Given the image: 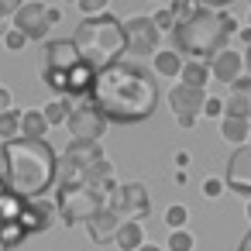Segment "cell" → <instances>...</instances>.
Returning a JSON list of instances; mask_svg holds the SVG:
<instances>
[{"mask_svg":"<svg viewBox=\"0 0 251 251\" xmlns=\"http://www.w3.org/2000/svg\"><path fill=\"white\" fill-rule=\"evenodd\" d=\"M25 237H28V230L21 227V220H0V248L4 251L18 248Z\"/></svg>","mask_w":251,"mask_h":251,"instance_id":"d4e9b609","label":"cell"},{"mask_svg":"<svg viewBox=\"0 0 251 251\" xmlns=\"http://www.w3.org/2000/svg\"><path fill=\"white\" fill-rule=\"evenodd\" d=\"M45 86H52L55 93H69V73H55V69H42Z\"/></svg>","mask_w":251,"mask_h":251,"instance_id":"f546056e","label":"cell"},{"mask_svg":"<svg viewBox=\"0 0 251 251\" xmlns=\"http://www.w3.org/2000/svg\"><path fill=\"white\" fill-rule=\"evenodd\" d=\"M25 4H28V0H0V18H7V14L14 18V14H18Z\"/></svg>","mask_w":251,"mask_h":251,"instance_id":"d590c367","label":"cell"},{"mask_svg":"<svg viewBox=\"0 0 251 251\" xmlns=\"http://www.w3.org/2000/svg\"><path fill=\"white\" fill-rule=\"evenodd\" d=\"M0 251H4V248H0Z\"/></svg>","mask_w":251,"mask_h":251,"instance_id":"c3c4849f","label":"cell"},{"mask_svg":"<svg viewBox=\"0 0 251 251\" xmlns=\"http://www.w3.org/2000/svg\"><path fill=\"white\" fill-rule=\"evenodd\" d=\"M55 217H59V206L42 196V200H28L18 220H21V227H25L28 234H42V230H49V227L55 224Z\"/></svg>","mask_w":251,"mask_h":251,"instance_id":"4fadbf2b","label":"cell"},{"mask_svg":"<svg viewBox=\"0 0 251 251\" xmlns=\"http://www.w3.org/2000/svg\"><path fill=\"white\" fill-rule=\"evenodd\" d=\"M224 114L227 117H251V93L230 86V93L224 97Z\"/></svg>","mask_w":251,"mask_h":251,"instance_id":"603a6c76","label":"cell"},{"mask_svg":"<svg viewBox=\"0 0 251 251\" xmlns=\"http://www.w3.org/2000/svg\"><path fill=\"white\" fill-rule=\"evenodd\" d=\"M244 25H248V28H251V7H248V21H244Z\"/></svg>","mask_w":251,"mask_h":251,"instance_id":"ee69618b","label":"cell"},{"mask_svg":"<svg viewBox=\"0 0 251 251\" xmlns=\"http://www.w3.org/2000/svg\"><path fill=\"white\" fill-rule=\"evenodd\" d=\"M21 114L25 110H7V114H0V141H14L21 138Z\"/></svg>","mask_w":251,"mask_h":251,"instance_id":"4316f807","label":"cell"},{"mask_svg":"<svg viewBox=\"0 0 251 251\" xmlns=\"http://www.w3.org/2000/svg\"><path fill=\"white\" fill-rule=\"evenodd\" d=\"M224 189H227V182H224V179H217V176L203 179V196H206V200H217Z\"/></svg>","mask_w":251,"mask_h":251,"instance_id":"836d02e7","label":"cell"},{"mask_svg":"<svg viewBox=\"0 0 251 251\" xmlns=\"http://www.w3.org/2000/svg\"><path fill=\"white\" fill-rule=\"evenodd\" d=\"M107 203H110V193L107 189H97V186H86V182L59 186L55 189V206H59V217H62L66 227L90 224Z\"/></svg>","mask_w":251,"mask_h":251,"instance_id":"5b68a950","label":"cell"},{"mask_svg":"<svg viewBox=\"0 0 251 251\" xmlns=\"http://www.w3.org/2000/svg\"><path fill=\"white\" fill-rule=\"evenodd\" d=\"M121 224H124V217H121V213L107 203V206H103V210H100L90 224H86V230H90V237H93L97 244H107V241H114V237H117Z\"/></svg>","mask_w":251,"mask_h":251,"instance_id":"2e32d148","label":"cell"},{"mask_svg":"<svg viewBox=\"0 0 251 251\" xmlns=\"http://www.w3.org/2000/svg\"><path fill=\"white\" fill-rule=\"evenodd\" d=\"M210 79H213V76H210V62H203V59H189V62L182 66V76H179V83L196 86V90H206Z\"/></svg>","mask_w":251,"mask_h":251,"instance_id":"7402d4cb","label":"cell"},{"mask_svg":"<svg viewBox=\"0 0 251 251\" xmlns=\"http://www.w3.org/2000/svg\"><path fill=\"white\" fill-rule=\"evenodd\" d=\"M241 31V25L227 14V11H210V7H196L189 18H182L172 31L176 52H186L189 59H203L210 62L217 52L230 49L227 42Z\"/></svg>","mask_w":251,"mask_h":251,"instance_id":"3957f363","label":"cell"},{"mask_svg":"<svg viewBox=\"0 0 251 251\" xmlns=\"http://www.w3.org/2000/svg\"><path fill=\"white\" fill-rule=\"evenodd\" d=\"M124 38H127V52L145 59V55H158L162 52V31L155 25L151 14H131L124 18Z\"/></svg>","mask_w":251,"mask_h":251,"instance_id":"52a82bcc","label":"cell"},{"mask_svg":"<svg viewBox=\"0 0 251 251\" xmlns=\"http://www.w3.org/2000/svg\"><path fill=\"white\" fill-rule=\"evenodd\" d=\"M196 248V237H193V230H172L169 234V241H165V251H193Z\"/></svg>","mask_w":251,"mask_h":251,"instance_id":"83f0119b","label":"cell"},{"mask_svg":"<svg viewBox=\"0 0 251 251\" xmlns=\"http://www.w3.org/2000/svg\"><path fill=\"white\" fill-rule=\"evenodd\" d=\"M237 38H241V42H244V45H248V49H251V28H248V25H244V28H241V31H237Z\"/></svg>","mask_w":251,"mask_h":251,"instance_id":"f35d334b","label":"cell"},{"mask_svg":"<svg viewBox=\"0 0 251 251\" xmlns=\"http://www.w3.org/2000/svg\"><path fill=\"white\" fill-rule=\"evenodd\" d=\"M110 206L124 217V220H145L151 213V196H148V186L145 182H121L114 193H110Z\"/></svg>","mask_w":251,"mask_h":251,"instance_id":"8fae6325","label":"cell"},{"mask_svg":"<svg viewBox=\"0 0 251 251\" xmlns=\"http://www.w3.org/2000/svg\"><path fill=\"white\" fill-rule=\"evenodd\" d=\"M90 100L110 124H138L158 110L162 90L155 73L145 69L141 62H114L97 73Z\"/></svg>","mask_w":251,"mask_h":251,"instance_id":"6da1fadb","label":"cell"},{"mask_svg":"<svg viewBox=\"0 0 251 251\" xmlns=\"http://www.w3.org/2000/svg\"><path fill=\"white\" fill-rule=\"evenodd\" d=\"M62 21V11L59 7H49V4H38V0H28V4L14 14V28L28 35V42H45L49 31Z\"/></svg>","mask_w":251,"mask_h":251,"instance_id":"ba28073f","label":"cell"},{"mask_svg":"<svg viewBox=\"0 0 251 251\" xmlns=\"http://www.w3.org/2000/svg\"><path fill=\"white\" fill-rule=\"evenodd\" d=\"M217 124H220V138L227 145H234V148L248 145V138H251V117H227L224 114Z\"/></svg>","mask_w":251,"mask_h":251,"instance_id":"e0dca14e","label":"cell"},{"mask_svg":"<svg viewBox=\"0 0 251 251\" xmlns=\"http://www.w3.org/2000/svg\"><path fill=\"white\" fill-rule=\"evenodd\" d=\"M14 107V97H11V90L7 86H0V114H7Z\"/></svg>","mask_w":251,"mask_h":251,"instance_id":"74e56055","label":"cell"},{"mask_svg":"<svg viewBox=\"0 0 251 251\" xmlns=\"http://www.w3.org/2000/svg\"><path fill=\"white\" fill-rule=\"evenodd\" d=\"M114 244L121 251H138L145 244V224L141 220H124L121 230H117V237H114Z\"/></svg>","mask_w":251,"mask_h":251,"instance_id":"44dd1931","label":"cell"},{"mask_svg":"<svg viewBox=\"0 0 251 251\" xmlns=\"http://www.w3.org/2000/svg\"><path fill=\"white\" fill-rule=\"evenodd\" d=\"M203 117L220 121V117H224V100H220V97H206V103H203Z\"/></svg>","mask_w":251,"mask_h":251,"instance_id":"e575fe53","label":"cell"},{"mask_svg":"<svg viewBox=\"0 0 251 251\" xmlns=\"http://www.w3.org/2000/svg\"><path fill=\"white\" fill-rule=\"evenodd\" d=\"M69 4H79V0H69Z\"/></svg>","mask_w":251,"mask_h":251,"instance_id":"f6af8a7d","label":"cell"},{"mask_svg":"<svg viewBox=\"0 0 251 251\" xmlns=\"http://www.w3.org/2000/svg\"><path fill=\"white\" fill-rule=\"evenodd\" d=\"M237 251H251V230L241 237V244H237Z\"/></svg>","mask_w":251,"mask_h":251,"instance_id":"ab89813d","label":"cell"},{"mask_svg":"<svg viewBox=\"0 0 251 251\" xmlns=\"http://www.w3.org/2000/svg\"><path fill=\"white\" fill-rule=\"evenodd\" d=\"M4 45H7L11 52H21V49L28 45V35L18 31V28H7V31H4Z\"/></svg>","mask_w":251,"mask_h":251,"instance_id":"d6a6232c","label":"cell"},{"mask_svg":"<svg viewBox=\"0 0 251 251\" xmlns=\"http://www.w3.org/2000/svg\"><path fill=\"white\" fill-rule=\"evenodd\" d=\"M248 145H251V138H248Z\"/></svg>","mask_w":251,"mask_h":251,"instance_id":"7dc6e473","label":"cell"},{"mask_svg":"<svg viewBox=\"0 0 251 251\" xmlns=\"http://www.w3.org/2000/svg\"><path fill=\"white\" fill-rule=\"evenodd\" d=\"M7 158V186L21 200H42L59 182V155L45 138H14L0 145Z\"/></svg>","mask_w":251,"mask_h":251,"instance_id":"7a4b0ae2","label":"cell"},{"mask_svg":"<svg viewBox=\"0 0 251 251\" xmlns=\"http://www.w3.org/2000/svg\"><path fill=\"white\" fill-rule=\"evenodd\" d=\"M186 220H189V210H186L182 203H172V206L165 210V224H169L172 230H182V227H186Z\"/></svg>","mask_w":251,"mask_h":251,"instance_id":"4dcf8cb0","label":"cell"},{"mask_svg":"<svg viewBox=\"0 0 251 251\" xmlns=\"http://www.w3.org/2000/svg\"><path fill=\"white\" fill-rule=\"evenodd\" d=\"M0 21H4V18H0ZM0 28H4V25H0Z\"/></svg>","mask_w":251,"mask_h":251,"instance_id":"bcb514c9","label":"cell"},{"mask_svg":"<svg viewBox=\"0 0 251 251\" xmlns=\"http://www.w3.org/2000/svg\"><path fill=\"white\" fill-rule=\"evenodd\" d=\"M93 79H97V69H93L90 62H79L76 69H69V93H66V97L86 100L90 90H93Z\"/></svg>","mask_w":251,"mask_h":251,"instance_id":"d6986e66","label":"cell"},{"mask_svg":"<svg viewBox=\"0 0 251 251\" xmlns=\"http://www.w3.org/2000/svg\"><path fill=\"white\" fill-rule=\"evenodd\" d=\"M107 124H110V121L100 114V107H97L90 97L79 100V103H73V114H69V121H66L73 141H100L103 131H107Z\"/></svg>","mask_w":251,"mask_h":251,"instance_id":"9c48e42d","label":"cell"},{"mask_svg":"<svg viewBox=\"0 0 251 251\" xmlns=\"http://www.w3.org/2000/svg\"><path fill=\"white\" fill-rule=\"evenodd\" d=\"M0 179H7V158H4V151H0Z\"/></svg>","mask_w":251,"mask_h":251,"instance_id":"60d3db41","label":"cell"},{"mask_svg":"<svg viewBox=\"0 0 251 251\" xmlns=\"http://www.w3.org/2000/svg\"><path fill=\"white\" fill-rule=\"evenodd\" d=\"M138 251H165V248H158V244H148V241H145V244H141Z\"/></svg>","mask_w":251,"mask_h":251,"instance_id":"b9f144b4","label":"cell"},{"mask_svg":"<svg viewBox=\"0 0 251 251\" xmlns=\"http://www.w3.org/2000/svg\"><path fill=\"white\" fill-rule=\"evenodd\" d=\"M169 110L176 114V124L179 127H196V121L203 117V103H206V90H196V86H186V83H176L169 90Z\"/></svg>","mask_w":251,"mask_h":251,"instance_id":"30bf717a","label":"cell"},{"mask_svg":"<svg viewBox=\"0 0 251 251\" xmlns=\"http://www.w3.org/2000/svg\"><path fill=\"white\" fill-rule=\"evenodd\" d=\"M103 158L100 141H69L66 151L59 155V182L55 186H76L83 182V172Z\"/></svg>","mask_w":251,"mask_h":251,"instance_id":"8992f818","label":"cell"},{"mask_svg":"<svg viewBox=\"0 0 251 251\" xmlns=\"http://www.w3.org/2000/svg\"><path fill=\"white\" fill-rule=\"evenodd\" d=\"M83 182H86V186H97V189L114 193V189H117V182H114V162L103 155L100 162H93V165L83 172Z\"/></svg>","mask_w":251,"mask_h":251,"instance_id":"ac0fdd59","label":"cell"},{"mask_svg":"<svg viewBox=\"0 0 251 251\" xmlns=\"http://www.w3.org/2000/svg\"><path fill=\"white\" fill-rule=\"evenodd\" d=\"M76 7L83 11V18H100V14L110 11V0H79Z\"/></svg>","mask_w":251,"mask_h":251,"instance_id":"1f68e13d","label":"cell"},{"mask_svg":"<svg viewBox=\"0 0 251 251\" xmlns=\"http://www.w3.org/2000/svg\"><path fill=\"white\" fill-rule=\"evenodd\" d=\"M151 18H155V25H158V31H162V35H165V31H176V25H179L176 11H172L169 4H165V7H158V11H155Z\"/></svg>","mask_w":251,"mask_h":251,"instance_id":"f1b7e54d","label":"cell"},{"mask_svg":"<svg viewBox=\"0 0 251 251\" xmlns=\"http://www.w3.org/2000/svg\"><path fill=\"white\" fill-rule=\"evenodd\" d=\"M182 55L179 52H158L155 59H151V73H155V79H179L182 76Z\"/></svg>","mask_w":251,"mask_h":251,"instance_id":"ffe728a7","label":"cell"},{"mask_svg":"<svg viewBox=\"0 0 251 251\" xmlns=\"http://www.w3.org/2000/svg\"><path fill=\"white\" fill-rule=\"evenodd\" d=\"M83 62L79 49L73 38H55V42H45V69H55V73H69Z\"/></svg>","mask_w":251,"mask_h":251,"instance_id":"5bb4252c","label":"cell"},{"mask_svg":"<svg viewBox=\"0 0 251 251\" xmlns=\"http://www.w3.org/2000/svg\"><path fill=\"white\" fill-rule=\"evenodd\" d=\"M83 62H90L97 73L121 62V55L127 52V38H124V21H117L114 14H100V18H83L76 25L73 35Z\"/></svg>","mask_w":251,"mask_h":251,"instance_id":"277c9868","label":"cell"},{"mask_svg":"<svg viewBox=\"0 0 251 251\" xmlns=\"http://www.w3.org/2000/svg\"><path fill=\"white\" fill-rule=\"evenodd\" d=\"M230 4H234V0H196V7H210V11H224Z\"/></svg>","mask_w":251,"mask_h":251,"instance_id":"8d00e7d4","label":"cell"},{"mask_svg":"<svg viewBox=\"0 0 251 251\" xmlns=\"http://www.w3.org/2000/svg\"><path fill=\"white\" fill-rule=\"evenodd\" d=\"M210 76L220 79V83H227V86H234V83L244 76V52H237V49L217 52V55L210 59Z\"/></svg>","mask_w":251,"mask_h":251,"instance_id":"9a60e30c","label":"cell"},{"mask_svg":"<svg viewBox=\"0 0 251 251\" xmlns=\"http://www.w3.org/2000/svg\"><path fill=\"white\" fill-rule=\"evenodd\" d=\"M49 134V121L42 110H25L21 114V138H45Z\"/></svg>","mask_w":251,"mask_h":251,"instance_id":"cb8c5ba5","label":"cell"},{"mask_svg":"<svg viewBox=\"0 0 251 251\" xmlns=\"http://www.w3.org/2000/svg\"><path fill=\"white\" fill-rule=\"evenodd\" d=\"M224 182H227V189H234L237 196L251 200V145H241V148L230 151Z\"/></svg>","mask_w":251,"mask_h":251,"instance_id":"7c38bea8","label":"cell"},{"mask_svg":"<svg viewBox=\"0 0 251 251\" xmlns=\"http://www.w3.org/2000/svg\"><path fill=\"white\" fill-rule=\"evenodd\" d=\"M244 217H248V224H251V200H248V206H244Z\"/></svg>","mask_w":251,"mask_h":251,"instance_id":"7bdbcfd3","label":"cell"},{"mask_svg":"<svg viewBox=\"0 0 251 251\" xmlns=\"http://www.w3.org/2000/svg\"><path fill=\"white\" fill-rule=\"evenodd\" d=\"M42 114H45L49 127H59V124H66V121H69V114H73V103H69L66 97H59V100H49V103L42 107Z\"/></svg>","mask_w":251,"mask_h":251,"instance_id":"484cf974","label":"cell"}]
</instances>
